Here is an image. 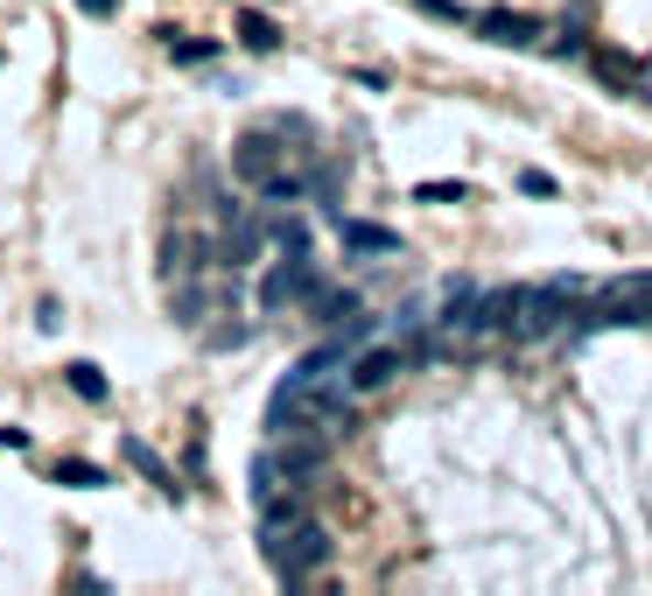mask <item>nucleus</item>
<instances>
[{
  "mask_svg": "<svg viewBox=\"0 0 652 596\" xmlns=\"http://www.w3.org/2000/svg\"><path fill=\"white\" fill-rule=\"evenodd\" d=\"M232 176L253 189L260 204H295L309 197V155L281 148V127H246L232 141Z\"/></svg>",
  "mask_w": 652,
  "mask_h": 596,
  "instance_id": "obj_1",
  "label": "nucleus"
},
{
  "mask_svg": "<svg viewBox=\"0 0 652 596\" xmlns=\"http://www.w3.org/2000/svg\"><path fill=\"white\" fill-rule=\"evenodd\" d=\"M323 456H330V435H267V449L253 456V498L309 491Z\"/></svg>",
  "mask_w": 652,
  "mask_h": 596,
  "instance_id": "obj_2",
  "label": "nucleus"
},
{
  "mask_svg": "<svg viewBox=\"0 0 652 596\" xmlns=\"http://www.w3.org/2000/svg\"><path fill=\"white\" fill-rule=\"evenodd\" d=\"M583 281H541L520 288V310H512V337L520 344H554L568 330H583Z\"/></svg>",
  "mask_w": 652,
  "mask_h": 596,
  "instance_id": "obj_3",
  "label": "nucleus"
},
{
  "mask_svg": "<svg viewBox=\"0 0 652 596\" xmlns=\"http://www.w3.org/2000/svg\"><path fill=\"white\" fill-rule=\"evenodd\" d=\"M260 554L274 562L281 583H302V575H316L323 562H330V533L302 512V519H287V527H260Z\"/></svg>",
  "mask_w": 652,
  "mask_h": 596,
  "instance_id": "obj_4",
  "label": "nucleus"
},
{
  "mask_svg": "<svg viewBox=\"0 0 652 596\" xmlns=\"http://www.w3.org/2000/svg\"><path fill=\"white\" fill-rule=\"evenodd\" d=\"M414 365H421L414 344H372V337H366L351 358H344V379H351L358 400H372V393H387L400 372H414Z\"/></svg>",
  "mask_w": 652,
  "mask_h": 596,
  "instance_id": "obj_5",
  "label": "nucleus"
},
{
  "mask_svg": "<svg viewBox=\"0 0 652 596\" xmlns=\"http://www.w3.org/2000/svg\"><path fill=\"white\" fill-rule=\"evenodd\" d=\"M309 295H316V260H309V246H302V253H281V260L260 274V310H267V316H287L295 302H309Z\"/></svg>",
  "mask_w": 652,
  "mask_h": 596,
  "instance_id": "obj_6",
  "label": "nucleus"
},
{
  "mask_svg": "<svg viewBox=\"0 0 652 596\" xmlns=\"http://www.w3.org/2000/svg\"><path fill=\"white\" fill-rule=\"evenodd\" d=\"M589 71L610 85V91H624V99H652V71L639 64V56H624V50H610V43H597L589 50Z\"/></svg>",
  "mask_w": 652,
  "mask_h": 596,
  "instance_id": "obj_7",
  "label": "nucleus"
},
{
  "mask_svg": "<svg viewBox=\"0 0 652 596\" xmlns=\"http://www.w3.org/2000/svg\"><path fill=\"white\" fill-rule=\"evenodd\" d=\"M477 29H485L491 43H506V50H533V43L547 35L533 14H512V8H485V14H477Z\"/></svg>",
  "mask_w": 652,
  "mask_h": 596,
  "instance_id": "obj_8",
  "label": "nucleus"
},
{
  "mask_svg": "<svg viewBox=\"0 0 652 596\" xmlns=\"http://www.w3.org/2000/svg\"><path fill=\"white\" fill-rule=\"evenodd\" d=\"M337 232H344V246H351L358 260H372V253H387V260H393V253H408V239H400L393 225H366V218H344Z\"/></svg>",
  "mask_w": 652,
  "mask_h": 596,
  "instance_id": "obj_9",
  "label": "nucleus"
},
{
  "mask_svg": "<svg viewBox=\"0 0 652 596\" xmlns=\"http://www.w3.org/2000/svg\"><path fill=\"white\" fill-rule=\"evenodd\" d=\"M120 456H127V464H133V470H141V477H148V485H162L169 498H183V485H176V470H169V464H162V456H155V449H148V442H133V435H127V442H120Z\"/></svg>",
  "mask_w": 652,
  "mask_h": 596,
  "instance_id": "obj_10",
  "label": "nucleus"
},
{
  "mask_svg": "<svg viewBox=\"0 0 652 596\" xmlns=\"http://www.w3.org/2000/svg\"><path fill=\"white\" fill-rule=\"evenodd\" d=\"M50 477H56L64 491H99V485H106V470H99V464H85V456H56Z\"/></svg>",
  "mask_w": 652,
  "mask_h": 596,
  "instance_id": "obj_11",
  "label": "nucleus"
},
{
  "mask_svg": "<svg viewBox=\"0 0 652 596\" xmlns=\"http://www.w3.org/2000/svg\"><path fill=\"white\" fill-rule=\"evenodd\" d=\"M239 43L267 56V50H281V29H274V22H267V14H260V8H239Z\"/></svg>",
  "mask_w": 652,
  "mask_h": 596,
  "instance_id": "obj_12",
  "label": "nucleus"
},
{
  "mask_svg": "<svg viewBox=\"0 0 652 596\" xmlns=\"http://www.w3.org/2000/svg\"><path fill=\"white\" fill-rule=\"evenodd\" d=\"M64 372H70V393H78V400H91V408H99V400L112 393V387H106V372H99V365H91V358L64 365Z\"/></svg>",
  "mask_w": 652,
  "mask_h": 596,
  "instance_id": "obj_13",
  "label": "nucleus"
},
{
  "mask_svg": "<svg viewBox=\"0 0 652 596\" xmlns=\"http://www.w3.org/2000/svg\"><path fill=\"white\" fill-rule=\"evenodd\" d=\"M464 197H470V183H456V176L421 183V189H414V204H464Z\"/></svg>",
  "mask_w": 652,
  "mask_h": 596,
  "instance_id": "obj_14",
  "label": "nucleus"
},
{
  "mask_svg": "<svg viewBox=\"0 0 652 596\" xmlns=\"http://www.w3.org/2000/svg\"><path fill=\"white\" fill-rule=\"evenodd\" d=\"M520 189L526 197H562V183H554L547 169H520Z\"/></svg>",
  "mask_w": 652,
  "mask_h": 596,
  "instance_id": "obj_15",
  "label": "nucleus"
},
{
  "mask_svg": "<svg viewBox=\"0 0 652 596\" xmlns=\"http://www.w3.org/2000/svg\"><path fill=\"white\" fill-rule=\"evenodd\" d=\"M78 14H120V0H78Z\"/></svg>",
  "mask_w": 652,
  "mask_h": 596,
  "instance_id": "obj_16",
  "label": "nucleus"
},
{
  "mask_svg": "<svg viewBox=\"0 0 652 596\" xmlns=\"http://www.w3.org/2000/svg\"><path fill=\"white\" fill-rule=\"evenodd\" d=\"M0 64H8V56H0Z\"/></svg>",
  "mask_w": 652,
  "mask_h": 596,
  "instance_id": "obj_17",
  "label": "nucleus"
}]
</instances>
